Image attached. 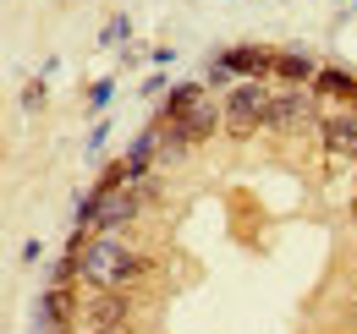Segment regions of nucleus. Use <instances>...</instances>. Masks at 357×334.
<instances>
[{
	"label": "nucleus",
	"instance_id": "obj_1",
	"mask_svg": "<svg viewBox=\"0 0 357 334\" xmlns=\"http://www.w3.org/2000/svg\"><path fill=\"white\" fill-rule=\"evenodd\" d=\"M143 209V192L137 186H121V192H89L83 203H77V225L89 230V236H116V230H127Z\"/></svg>",
	"mask_w": 357,
	"mask_h": 334
},
{
	"label": "nucleus",
	"instance_id": "obj_2",
	"mask_svg": "<svg viewBox=\"0 0 357 334\" xmlns=\"http://www.w3.org/2000/svg\"><path fill=\"white\" fill-rule=\"evenodd\" d=\"M127 257H132V252L121 247V236H89V241L77 247L83 285H89V291H121V280H127Z\"/></svg>",
	"mask_w": 357,
	"mask_h": 334
},
{
	"label": "nucleus",
	"instance_id": "obj_3",
	"mask_svg": "<svg viewBox=\"0 0 357 334\" xmlns=\"http://www.w3.org/2000/svg\"><path fill=\"white\" fill-rule=\"evenodd\" d=\"M269 93H275V88H264V83H236V88H225V99H220V110H225V132H231V137L264 132Z\"/></svg>",
	"mask_w": 357,
	"mask_h": 334
},
{
	"label": "nucleus",
	"instance_id": "obj_4",
	"mask_svg": "<svg viewBox=\"0 0 357 334\" xmlns=\"http://www.w3.org/2000/svg\"><path fill=\"white\" fill-rule=\"evenodd\" d=\"M319 93L313 88H280L269 93V110H264V132H291V126H319Z\"/></svg>",
	"mask_w": 357,
	"mask_h": 334
},
{
	"label": "nucleus",
	"instance_id": "obj_5",
	"mask_svg": "<svg viewBox=\"0 0 357 334\" xmlns=\"http://www.w3.org/2000/svg\"><path fill=\"white\" fill-rule=\"evenodd\" d=\"M132 296L127 291H89L83 296V329H127Z\"/></svg>",
	"mask_w": 357,
	"mask_h": 334
},
{
	"label": "nucleus",
	"instance_id": "obj_6",
	"mask_svg": "<svg viewBox=\"0 0 357 334\" xmlns=\"http://www.w3.org/2000/svg\"><path fill=\"white\" fill-rule=\"evenodd\" d=\"M215 61H220L236 83H264V77H275V49H259V44H231Z\"/></svg>",
	"mask_w": 357,
	"mask_h": 334
},
{
	"label": "nucleus",
	"instance_id": "obj_7",
	"mask_svg": "<svg viewBox=\"0 0 357 334\" xmlns=\"http://www.w3.org/2000/svg\"><path fill=\"white\" fill-rule=\"evenodd\" d=\"M319 143H324V154H335V159H357V110H330V116H319Z\"/></svg>",
	"mask_w": 357,
	"mask_h": 334
},
{
	"label": "nucleus",
	"instance_id": "obj_8",
	"mask_svg": "<svg viewBox=\"0 0 357 334\" xmlns=\"http://www.w3.org/2000/svg\"><path fill=\"white\" fill-rule=\"evenodd\" d=\"M171 126L187 132V143H209L215 132H225V110H220V99H209V93H204V99H198L181 121H171Z\"/></svg>",
	"mask_w": 357,
	"mask_h": 334
},
{
	"label": "nucleus",
	"instance_id": "obj_9",
	"mask_svg": "<svg viewBox=\"0 0 357 334\" xmlns=\"http://www.w3.org/2000/svg\"><path fill=\"white\" fill-rule=\"evenodd\" d=\"M313 93H319V99H335L341 110H357V77H352V72H341V66H319Z\"/></svg>",
	"mask_w": 357,
	"mask_h": 334
},
{
	"label": "nucleus",
	"instance_id": "obj_10",
	"mask_svg": "<svg viewBox=\"0 0 357 334\" xmlns=\"http://www.w3.org/2000/svg\"><path fill=\"white\" fill-rule=\"evenodd\" d=\"M275 77H280V88H313L319 66H313L303 49H275Z\"/></svg>",
	"mask_w": 357,
	"mask_h": 334
},
{
	"label": "nucleus",
	"instance_id": "obj_11",
	"mask_svg": "<svg viewBox=\"0 0 357 334\" xmlns=\"http://www.w3.org/2000/svg\"><path fill=\"white\" fill-rule=\"evenodd\" d=\"M204 93H209L204 83H171L165 104H160V121H181V116H187V110H192V104H198Z\"/></svg>",
	"mask_w": 357,
	"mask_h": 334
},
{
	"label": "nucleus",
	"instance_id": "obj_12",
	"mask_svg": "<svg viewBox=\"0 0 357 334\" xmlns=\"http://www.w3.org/2000/svg\"><path fill=\"white\" fill-rule=\"evenodd\" d=\"M22 110H28V116H39V110H45V77L22 88Z\"/></svg>",
	"mask_w": 357,
	"mask_h": 334
},
{
	"label": "nucleus",
	"instance_id": "obj_13",
	"mask_svg": "<svg viewBox=\"0 0 357 334\" xmlns=\"http://www.w3.org/2000/svg\"><path fill=\"white\" fill-rule=\"evenodd\" d=\"M110 93H116V83L105 77V83H93V88H89V104H93V110H105V104H110Z\"/></svg>",
	"mask_w": 357,
	"mask_h": 334
},
{
	"label": "nucleus",
	"instance_id": "obj_14",
	"mask_svg": "<svg viewBox=\"0 0 357 334\" xmlns=\"http://www.w3.org/2000/svg\"><path fill=\"white\" fill-rule=\"evenodd\" d=\"M116 39H127V17H116V22L99 33V44H116Z\"/></svg>",
	"mask_w": 357,
	"mask_h": 334
},
{
	"label": "nucleus",
	"instance_id": "obj_15",
	"mask_svg": "<svg viewBox=\"0 0 357 334\" xmlns=\"http://www.w3.org/2000/svg\"><path fill=\"white\" fill-rule=\"evenodd\" d=\"M77 334H132V329H77Z\"/></svg>",
	"mask_w": 357,
	"mask_h": 334
},
{
	"label": "nucleus",
	"instance_id": "obj_16",
	"mask_svg": "<svg viewBox=\"0 0 357 334\" xmlns=\"http://www.w3.org/2000/svg\"><path fill=\"white\" fill-rule=\"evenodd\" d=\"M352 225H357V192H352Z\"/></svg>",
	"mask_w": 357,
	"mask_h": 334
},
{
	"label": "nucleus",
	"instance_id": "obj_17",
	"mask_svg": "<svg viewBox=\"0 0 357 334\" xmlns=\"http://www.w3.org/2000/svg\"><path fill=\"white\" fill-rule=\"evenodd\" d=\"M352 334H357V301H352Z\"/></svg>",
	"mask_w": 357,
	"mask_h": 334
}]
</instances>
